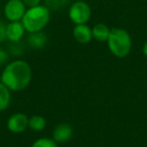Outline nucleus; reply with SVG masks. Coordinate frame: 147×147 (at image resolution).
I'll list each match as a JSON object with an SVG mask.
<instances>
[{"instance_id": "0eeeda50", "label": "nucleus", "mask_w": 147, "mask_h": 147, "mask_svg": "<svg viewBox=\"0 0 147 147\" xmlns=\"http://www.w3.org/2000/svg\"><path fill=\"white\" fill-rule=\"evenodd\" d=\"M25 31L21 21H11L6 24V39L11 42H19L24 36Z\"/></svg>"}, {"instance_id": "4468645a", "label": "nucleus", "mask_w": 147, "mask_h": 147, "mask_svg": "<svg viewBox=\"0 0 147 147\" xmlns=\"http://www.w3.org/2000/svg\"><path fill=\"white\" fill-rule=\"evenodd\" d=\"M69 0H45V5L49 9L59 10L69 3Z\"/></svg>"}, {"instance_id": "2eb2a0df", "label": "nucleus", "mask_w": 147, "mask_h": 147, "mask_svg": "<svg viewBox=\"0 0 147 147\" xmlns=\"http://www.w3.org/2000/svg\"><path fill=\"white\" fill-rule=\"evenodd\" d=\"M31 147H57V144L53 138H39L32 144Z\"/></svg>"}, {"instance_id": "7ed1b4c3", "label": "nucleus", "mask_w": 147, "mask_h": 147, "mask_svg": "<svg viewBox=\"0 0 147 147\" xmlns=\"http://www.w3.org/2000/svg\"><path fill=\"white\" fill-rule=\"evenodd\" d=\"M110 51L117 57H125L131 51V37L123 28H113L107 40Z\"/></svg>"}, {"instance_id": "f3484780", "label": "nucleus", "mask_w": 147, "mask_h": 147, "mask_svg": "<svg viewBox=\"0 0 147 147\" xmlns=\"http://www.w3.org/2000/svg\"><path fill=\"white\" fill-rule=\"evenodd\" d=\"M26 8H32V7L40 5V0H21Z\"/></svg>"}, {"instance_id": "39448f33", "label": "nucleus", "mask_w": 147, "mask_h": 147, "mask_svg": "<svg viewBox=\"0 0 147 147\" xmlns=\"http://www.w3.org/2000/svg\"><path fill=\"white\" fill-rule=\"evenodd\" d=\"M26 7L21 0H8L3 8V13L6 19L11 21H21L26 12Z\"/></svg>"}, {"instance_id": "9b49d317", "label": "nucleus", "mask_w": 147, "mask_h": 147, "mask_svg": "<svg viewBox=\"0 0 147 147\" xmlns=\"http://www.w3.org/2000/svg\"><path fill=\"white\" fill-rule=\"evenodd\" d=\"M111 29L104 23H97L92 28L93 38L99 42H104L107 41L110 35Z\"/></svg>"}, {"instance_id": "aec40b11", "label": "nucleus", "mask_w": 147, "mask_h": 147, "mask_svg": "<svg viewBox=\"0 0 147 147\" xmlns=\"http://www.w3.org/2000/svg\"><path fill=\"white\" fill-rule=\"evenodd\" d=\"M0 9H1V6H0Z\"/></svg>"}, {"instance_id": "f257e3e1", "label": "nucleus", "mask_w": 147, "mask_h": 147, "mask_svg": "<svg viewBox=\"0 0 147 147\" xmlns=\"http://www.w3.org/2000/svg\"><path fill=\"white\" fill-rule=\"evenodd\" d=\"M32 79V71L27 61L23 59H15L5 65L1 74L0 82L13 92L22 91L30 84Z\"/></svg>"}, {"instance_id": "6ab92c4d", "label": "nucleus", "mask_w": 147, "mask_h": 147, "mask_svg": "<svg viewBox=\"0 0 147 147\" xmlns=\"http://www.w3.org/2000/svg\"><path fill=\"white\" fill-rule=\"evenodd\" d=\"M143 53L145 55V57H147V41L143 45Z\"/></svg>"}, {"instance_id": "f03ea898", "label": "nucleus", "mask_w": 147, "mask_h": 147, "mask_svg": "<svg viewBox=\"0 0 147 147\" xmlns=\"http://www.w3.org/2000/svg\"><path fill=\"white\" fill-rule=\"evenodd\" d=\"M49 9L45 5L40 4L32 8H27L21 22L24 25L25 30L30 33L42 30L49 22Z\"/></svg>"}, {"instance_id": "a211bd4d", "label": "nucleus", "mask_w": 147, "mask_h": 147, "mask_svg": "<svg viewBox=\"0 0 147 147\" xmlns=\"http://www.w3.org/2000/svg\"><path fill=\"white\" fill-rule=\"evenodd\" d=\"M8 53L7 51H5L4 49H0V65H3L7 63L8 61Z\"/></svg>"}, {"instance_id": "ddd939ff", "label": "nucleus", "mask_w": 147, "mask_h": 147, "mask_svg": "<svg viewBox=\"0 0 147 147\" xmlns=\"http://www.w3.org/2000/svg\"><path fill=\"white\" fill-rule=\"evenodd\" d=\"M45 126H47V120L40 115H33L28 120V128L35 132L42 131Z\"/></svg>"}, {"instance_id": "1a4fd4ad", "label": "nucleus", "mask_w": 147, "mask_h": 147, "mask_svg": "<svg viewBox=\"0 0 147 147\" xmlns=\"http://www.w3.org/2000/svg\"><path fill=\"white\" fill-rule=\"evenodd\" d=\"M73 136V128L69 124L61 123L55 127L53 131V139L57 143H63L69 141Z\"/></svg>"}, {"instance_id": "9d476101", "label": "nucleus", "mask_w": 147, "mask_h": 147, "mask_svg": "<svg viewBox=\"0 0 147 147\" xmlns=\"http://www.w3.org/2000/svg\"><path fill=\"white\" fill-rule=\"evenodd\" d=\"M47 42V35L45 32L36 31V32H30L27 36V43L30 47L34 49H42Z\"/></svg>"}, {"instance_id": "6e6552de", "label": "nucleus", "mask_w": 147, "mask_h": 147, "mask_svg": "<svg viewBox=\"0 0 147 147\" xmlns=\"http://www.w3.org/2000/svg\"><path fill=\"white\" fill-rule=\"evenodd\" d=\"M74 38L76 39L79 43L87 45L93 38L92 28L86 24H77L73 29Z\"/></svg>"}, {"instance_id": "423d86ee", "label": "nucleus", "mask_w": 147, "mask_h": 147, "mask_svg": "<svg viewBox=\"0 0 147 147\" xmlns=\"http://www.w3.org/2000/svg\"><path fill=\"white\" fill-rule=\"evenodd\" d=\"M29 118L23 113H15L9 117L7 121V128L10 132L19 134L25 131L28 127Z\"/></svg>"}, {"instance_id": "dca6fc26", "label": "nucleus", "mask_w": 147, "mask_h": 147, "mask_svg": "<svg viewBox=\"0 0 147 147\" xmlns=\"http://www.w3.org/2000/svg\"><path fill=\"white\" fill-rule=\"evenodd\" d=\"M6 39V24L0 20V43Z\"/></svg>"}, {"instance_id": "f8f14e48", "label": "nucleus", "mask_w": 147, "mask_h": 147, "mask_svg": "<svg viewBox=\"0 0 147 147\" xmlns=\"http://www.w3.org/2000/svg\"><path fill=\"white\" fill-rule=\"evenodd\" d=\"M10 90L3 83L0 82V112L6 110L10 104Z\"/></svg>"}, {"instance_id": "20e7f679", "label": "nucleus", "mask_w": 147, "mask_h": 147, "mask_svg": "<svg viewBox=\"0 0 147 147\" xmlns=\"http://www.w3.org/2000/svg\"><path fill=\"white\" fill-rule=\"evenodd\" d=\"M91 7L85 1H76L69 9V17L75 24H86L91 18Z\"/></svg>"}]
</instances>
